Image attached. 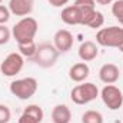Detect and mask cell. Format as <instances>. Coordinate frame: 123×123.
I'll return each instance as SVG.
<instances>
[{"label": "cell", "mask_w": 123, "mask_h": 123, "mask_svg": "<svg viewBox=\"0 0 123 123\" xmlns=\"http://www.w3.org/2000/svg\"><path fill=\"white\" fill-rule=\"evenodd\" d=\"M9 10L14 16L26 17L33 12L34 0H9Z\"/></svg>", "instance_id": "10"}, {"label": "cell", "mask_w": 123, "mask_h": 123, "mask_svg": "<svg viewBox=\"0 0 123 123\" xmlns=\"http://www.w3.org/2000/svg\"><path fill=\"white\" fill-rule=\"evenodd\" d=\"M99 79L105 85H115L120 79V70L115 63H105L99 69Z\"/></svg>", "instance_id": "9"}, {"label": "cell", "mask_w": 123, "mask_h": 123, "mask_svg": "<svg viewBox=\"0 0 123 123\" xmlns=\"http://www.w3.org/2000/svg\"><path fill=\"white\" fill-rule=\"evenodd\" d=\"M17 49H19V53L23 56V57H27V59H33L34 53H36V49H37V44L33 42H27V43H20L17 44Z\"/></svg>", "instance_id": "16"}, {"label": "cell", "mask_w": 123, "mask_h": 123, "mask_svg": "<svg viewBox=\"0 0 123 123\" xmlns=\"http://www.w3.org/2000/svg\"><path fill=\"white\" fill-rule=\"evenodd\" d=\"M90 74V67L86 62H79L74 63L70 69H69V77L72 82L76 83H83Z\"/></svg>", "instance_id": "12"}, {"label": "cell", "mask_w": 123, "mask_h": 123, "mask_svg": "<svg viewBox=\"0 0 123 123\" xmlns=\"http://www.w3.org/2000/svg\"><path fill=\"white\" fill-rule=\"evenodd\" d=\"M10 39H12V30L6 25H0V46L7 44Z\"/></svg>", "instance_id": "21"}, {"label": "cell", "mask_w": 123, "mask_h": 123, "mask_svg": "<svg viewBox=\"0 0 123 123\" xmlns=\"http://www.w3.org/2000/svg\"><path fill=\"white\" fill-rule=\"evenodd\" d=\"M62 22L69 25V26H76V25H80V10L74 6V4H70V6H66L63 7L60 13Z\"/></svg>", "instance_id": "14"}, {"label": "cell", "mask_w": 123, "mask_h": 123, "mask_svg": "<svg viewBox=\"0 0 123 123\" xmlns=\"http://www.w3.org/2000/svg\"><path fill=\"white\" fill-rule=\"evenodd\" d=\"M37 30H39L37 20L31 16H26V17H22L12 27V37L17 42V44L33 42L37 34Z\"/></svg>", "instance_id": "1"}, {"label": "cell", "mask_w": 123, "mask_h": 123, "mask_svg": "<svg viewBox=\"0 0 123 123\" xmlns=\"http://www.w3.org/2000/svg\"><path fill=\"white\" fill-rule=\"evenodd\" d=\"M73 4L80 10H94L96 9V1L94 0H74Z\"/></svg>", "instance_id": "20"}, {"label": "cell", "mask_w": 123, "mask_h": 123, "mask_svg": "<svg viewBox=\"0 0 123 123\" xmlns=\"http://www.w3.org/2000/svg\"><path fill=\"white\" fill-rule=\"evenodd\" d=\"M77 55L82 62H92L99 56V47L92 40H86L79 46Z\"/></svg>", "instance_id": "13"}, {"label": "cell", "mask_w": 123, "mask_h": 123, "mask_svg": "<svg viewBox=\"0 0 123 123\" xmlns=\"http://www.w3.org/2000/svg\"><path fill=\"white\" fill-rule=\"evenodd\" d=\"M99 96L109 110H119L123 106V92L115 85H106Z\"/></svg>", "instance_id": "7"}, {"label": "cell", "mask_w": 123, "mask_h": 123, "mask_svg": "<svg viewBox=\"0 0 123 123\" xmlns=\"http://www.w3.org/2000/svg\"><path fill=\"white\" fill-rule=\"evenodd\" d=\"M10 16H12V13H10L9 7L4 4H0V25H6L10 20Z\"/></svg>", "instance_id": "23"}, {"label": "cell", "mask_w": 123, "mask_h": 123, "mask_svg": "<svg viewBox=\"0 0 123 123\" xmlns=\"http://www.w3.org/2000/svg\"><path fill=\"white\" fill-rule=\"evenodd\" d=\"M120 25H122V26H123V22H122V23H120Z\"/></svg>", "instance_id": "28"}, {"label": "cell", "mask_w": 123, "mask_h": 123, "mask_svg": "<svg viewBox=\"0 0 123 123\" xmlns=\"http://www.w3.org/2000/svg\"><path fill=\"white\" fill-rule=\"evenodd\" d=\"M105 25V16H103V13L102 12H99V10H96L94 13H93L92 19L89 20V23H87V27H90V29H102V26Z\"/></svg>", "instance_id": "18"}, {"label": "cell", "mask_w": 123, "mask_h": 123, "mask_svg": "<svg viewBox=\"0 0 123 123\" xmlns=\"http://www.w3.org/2000/svg\"><path fill=\"white\" fill-rule=\"evenodd\" d=\"M12 119V110L6 105H0V123H9Z\"/></svg>", "instance_id": "22"}, {"label": "cell", "mask_w": 123, "mask_h": 123, "mask_svg": "<svg viewBox=\"0 0 123 123\" xmlns=\"http://www.w3.org/2000/svg\"><path fill=\"white\" fill-rule=\"evenodd\" d=\"M72 110L67 105H56L52 110V122L53 123H70Z\"/></svg>", "instance_id": "15"}, {"label": "cell", "mask_w": 123, "mask_h": 123, "mask_svg": "<svg viewBox=\"0 0 123 123\" xmlns=\"http://www.w3.org/2000/svg\"><path fill=\"white\" fill-rule=\"evenodd\" d=\"M50 6L53 7H66V4L70 1V0H47Z\"/></svg>", "instance_id": "24"}, {"label": "cell", "mask_w": 123, "mask_h": 123, "mask_svg": "<svg viewBox=\"0 0 123 123\" xmlns=\"http://www.w3.org/2000/svg\"><path fill=\"white\" fill-rule=\"evenodd\" d=\"M96 43L103 47H116L119 49L123 43V27L122 26H109L102 27L96 33Z\"/></svg>", "instance_id": "2"}, {"label": "cell", "mask_w": 123, "mask_h": 123, "mask_svg": "<svg viewBox=\"0 0 123 123\" xmlns=\"http://www.w3.org/2000/svg\"><path fill=\"white\" fill-rule=\"evenodd\" d=\"M44 112L39 105H29L19 117V123H42Z\"/></svg>", "instance_id": "11"}, {"label": "cell", "mask_w": 123, "mask_h": 123, "mask_svg": "<svg viewBox=\"0 0 123 123\" xmlns=\"http://www.w3.org/2000/svg\"><path fill=\"white\" fill-rule=\"evenodd\" d=\"M1 1H3V0H0V4H1Z\"/></svg>", "instance_id": "27"}, {"label": "cell", "mask_w": 123, "mask_h": 123, "mask_svg": "<svg viewBox=\"0 0 123 123\" xmlns=\"http://www.w3.org/2000/svg\"><path fill=\"white\" fill-rule=\"evenodd\" d=\"M39 83L34 77H23V79H16L10 83L9 90L13 96H16L20 100H29L37 92Z\"/></svg>", "instance_id": "4"}, {"label": "cell", "mask_w": 123, "mask_h": 123, "mask_svg": "<svg viewBox=\"0 0 123 123\" xmlns=\"http://www.w3.org/2000/svg\"><path fill=\"white\" fill-rule=\"evenodd\" d=\"M59 52L57 49L53 46V43H40L36 49V53L33 56L31 60L34 62L37 66L43 67V69H49V67H53L56 64V62L59 59Z\"/></svg>", "instance_id": "3"}, {"label": "cell", "mask_w": 123, "mask_h": 123, "mask_svg": "<svg viewBox=\"0 0 123 123\" xmlns=\"http://www.w3.org/2000/svg\"><path fill=\"white\" fill-rule=\"evenodd\" d=\"M74 37L72 31L67 29H59L53 36V46L57 49L59 53H67L73 47Z\"/></svg>", "instance_id": "8"}, {"label": "cell", "mask_w": 123, "mask_h": 123, "mask_svg": "<svg viewBox=\"0 0 123 123\" xmlns=\"http://www.w3.org/2000/svg\"><path fill=\"white\" fill-rule=\"evenodd\" d=\"M82 123H103V115L99 110H86L82 115Z\"/></svg>", "instance_id": "17"}, {"label": "cell", "mask_w": 123, "mask_h": 123, "mask_svg": "<svg viewBox=\"0 0 123 123\" xmlns=\"http://www.w3.org/2000/svg\"><path fill=\"white\" fill-rule=\"evenodd\" d=\"M23 66H25V57L19 52H12L0 63V73L6 77H14L22 72Z\"/></svg>", "instance_id": "6"}, {"label": "cell", "mask_w": 123, "mask_h": 123, "mask_svg": "<svg viewBox=\"0 0 123 123\" xmlns=\"http://www.w3.org/2000/svg\"><path fill=\"white\" fill-rule=\"evenodd\" d=\"M112 14L119 20V23L123 22V0H115L112 3Z\"/></svg>", "instance_id": "19"}, {"label": "cell", "mask_w": 123, "mask_h": 123, "mask_svg": "<svg viewBox=\"0 0 123 123\" xmlns=\"http://www.w3.org/2000/svg\"><path fill=\"white\" fill-rule=\"evenodd\" d=\"M97 4H100V6H107V4H112L115 0H94Z\"/></svg>", "instance_id": "25"}, {"label": "cell", "mask_w": 123, "mask_h": 123, "mask_svg": "<svg viewBox=\"0 0 123 123\" xmlns=\"http://www.w3.org/2000/svg\"><path fill=\"white\" fill-rule=\"evenodd\" d=\"M119 50H120V52H122V53H123V43H122V44H120V47H119Z\"/></svg>", "instance_id": "26"}, {"label": "cell", "mask_w": 123, "mask_h": 123, "mask_svg": "<svg viewBox=\"0 0 123 123\" xmlns=\"http://www.w3.org/2000/svg\"><path fill=\"white\" fill-rule=\"evenodd\" d=\"M99 89L92 82H83L70 90V99L76 105H87L99 97Z\"/></svg>", "instance_id": "5"}]
</instances>
